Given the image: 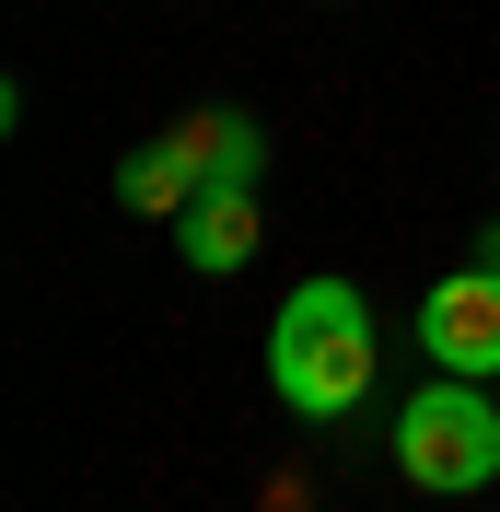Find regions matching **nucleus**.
Wrapping results in <instances>:
<instances>
[{
	"label": "nucleus",
	"instance_id": "obj_7",
	"mask_svg": "<svg viewBox=\"0 0 500 512\" xmlns=\"http://www.w3.org/2000/svg\"><path fill=\"white\" fill-rule=\"evenodd\" d=\"M477 268H500V222H489V233H477Z\"/></svg>",
	"mask_w": 500,
	"mask_h": 512
},
{
	"label": "nucleus",
	"instance_id": "obj_4",
	"mask_svg": "<svg viewBox=\"0 0 500 512\" xmlns=\"http://www.w3.org/2000/svg\"><path fill=\"white\" fill-rule=\"evenodd\" d=\"M256 245H268V210H256V187H198V210L175 222V256H187L198 280H233Z\"/></svg>",
	"mask_w": 500,
	"mask_h": 512
},
{
	"label": "nucleus",
	"instance_id": "obj_6",
	"mask_svg": "<svg viewBox=\"0 0 500 512\" xmlns=\"http://www.w3.org/2000/svg\"><path fill=\"white\" fill-rule=\"evenodd\" d=\"M117 210H140V222H187V210H198V163L175 152V140H140V152L117 163Z\"/></svg>",
	"mask_w": 500,
	"mask_h": 512
},
{
	"label": "nucleus",
	"instance_id": "obj_3",
	"mask_svg": "<svg viewBox=\"0 0 500 512\" xmlns=\"http://www.w3.org/2000/svg\"><path fill=\"white\" fill-rule=\"evenodd\" d=\"M419 350L431 373H466V384H500V268H442L431 303H419Z\"/></svg>",
	"mask_w": 500,
	"mask_h": 512
},
{
	"label": "nucleus",
	"instance_id": "obj_5",
	"mask_svg": "<svg viewBox=\"0 0 500 512\" xmlns=\"http://www.w3.org/2000/svg\"><path fill=\"white\" fill-rule=\"evenodd\" d=\"M163 140L198 163V187H256V175H268V128H256L245 105H198V117H175Z\"/></svg>",
	"mask_w": 500,
	"mask_h": 512
},
{
	"label": "nucleus",
	"instance_id": "obj_1",
	"mask_svg": "<svg viewBox=\"0 0 500 512\" xmlns=\"http://www.w3.org/2000/svg\"><path fill=\"white\" fill-rule=\"evenodd\" d=\"M268 384H280V408L303 419H349L373 396V303L361 280H303L268 326Z\"/></svg>",
	"mask_w": 500,
	"mask_h": 512
},
{
	"label": "nucleus",
	"instance_id": "obj_2",
	"mask_svg": "<svg viewBox=\"0 0 500 512\" xmlns=\"http://www.w3.org/2000/svg\"><path fill=\"white\" fill-rule=\"evenodd\" d=\"M396 478L407 489H442V501L489 489L500 478V396H477L466 373H431L396 408Z\"/></svg>",
	"mask_w": 500,
	"mask_h": 512
}]
</instances>
